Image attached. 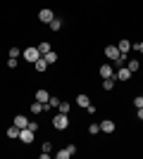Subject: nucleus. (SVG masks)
I'll return each mask as SVG.
<instances>
[{
  "label": "nucleus",
  "mask_w": 143,
  "mask_h": 159,
  "mask_svg": "<svg viewBox=\"0 0 143 159\" xmlns=\"http://www.w3.org/2000/svg\"><path fill=\"white\" fill-rule=\"evenodd\" d=\"M74 152H76V147L74 145H67V147H62L60 152H57V159H69Z\"/></svg>",
  "instance_id": "423d86ee"
},
{
  "label": "nucleus",
  "mask_w": 143,
  "mask_h": 159,
  "mask_svg": "<svg viewBox=\"0 0 143 159\" xmlns=\"http://www.w3.org/2000/svg\"><path fill=\"white\" fill-rule=\"evenodd\" d=\"M76 105H79V107H83V109H86V107L91 105V100H88V95H76Z\"/></svg>",
  "instance_id": "ddd939ff"
},
{
  "label": "nucleus",
  "mask_w": 143,
  "mask_h": 159,
  "mask_svg": "<svg viewBox=\"0 0 143 159\" xmlns=\"http://www.w3.org/2000/svg\"><path fill=\"white\" fill-rule=\"evenodd\" d=\"M57 109H60L62 114H69V109H72V105H69V102H60V107H57Z\"/></svg>",
  "instance_id": "4be33fe9"
},
{
  "label": "nucleus",
  "mask_w": 143,
  "mask_h": 159,
  "mask_svg": "<svg viewBox=\"0 0 143 159\" xmlns=\"http://www.w3.org/2000/svg\"><path fill=\"white\" fill-rule=\"evenodd\" d=\"M53 126L55 128H57V131H64V128H67L69 126V116H67V114H55V116H53Z\"/></svg>",
  "instance_id": "f257e3e1"
},
{
  "label": "nucleus",
  "mask_w": 143,
  "mask_h": 159,
  "mask_svg": "<svg viewBox=\"0 0 143 159\" xmlns=\"http://www.w3.org/2000/svg\"><path fill=\"white\" fill-rule=\"evenodd\" d=\"M134 105H136V109H138V107H143V95H138V98H134Z\"/></svg>",
  "instance_id": "a878e982"
},
{
  "label": "nucleus",
  "mask_w": 143,
  "mask_h": 159,
  "mask_svg": "<svg viewBox=\"0 0 143 159\" xmlns=\"http://www.w3.org/2000/svg\"><path fill=\"white\" fill-rule=\"evenodd\" d=\"M129 69L131 71H138V69H141V62L138 60H129Z\"/></svg>",
  "instance_id": "5701e85b"
},
{
  "label": "nucleus",
  "mask_w": 143,
  "mask_h": 159,
  "mask_svg": "<svg viewBox=\"0 0 143 159\" xmlns=\"http://www.w3.org/2000/svg\"><path fill=\"white\" fill-rule=\"evenodd\" d=\"M102 90H115V79H102Z\"/></svg>",
  "instance_id": "dca6fc26"
},
{
  "label": "nucleus",
  "mask_w": 143,
  "mask_h": 159,
  "mask_svg": "<svg viewBox=\"0 0 143 159\" xmlns=\"http://www.w3.org/2000/svg\"><path fill=\"white\" fill-rule=\"evenodd\" d=\"M26 128H31V131H38V124H36V121H29V124H26Z\"/></svg>",
  "instance_id": "bb28decb"
},
{
  "label": "nucleus",
  "mask_w": 143,
  "mask_h": 159,
  "mask_svg": "<svg viewBox=\"0 0 143 159\" xmlns=\"http://www.w3.org/2000/svg\"><path fill=\"white\" fill-rule=\"evenodd\" d=\"M98 74H100L102 79H115V69H112L110 64H102L100 69H98Z\"/></svg>",
  "instance_id": "0eeeda50"
},
{
  "label": "nucleus",
  "mask_w": 143,
  "mask_h": 159,
  "mask_svg": "<svg viewBox=\"0 0 143 159\" xmlns=\"http://www.w3.org/2000/svg\"><path fill=\"white\" fill-rule=\"evenodd\" d=\"M21 57H24V60H26V62H31V64H34L36 60H41L43 55L38 52V48H26V50L21 52Z\"/></svg>",
  "instance_id": "f03ea898"
},
{
  "label": "nucleus",
  "mask_w": 143,
  "mask_h": 159,
  "mask_svg": "<svg viewBox=\"0 0 143 159\" xmlns=\"http://www.w3.org/2000/svg\"><path fill=\"white\" fill-rule=\"evenodd\" d=\"M117 48H119V52H122V55H126V52L131 50V43H129L126 38H122L119 43H117Z\"/></svg>",
  "instance_id": "9b49d317"
},
{
  "label": "nucleus",
  "mask_w": 143,
  "mask_h": 159,
  "mask_svg": "<svg viewBox=\"0 0 143 159\" xmlns=\"http://www.w3.org/2000/svg\"><path fill=\"white\" fill-rule=\"evenodd\" d=\"M48 26H50V31H60V29H62V19H57V17H55Z\"/></svg>",
  "instance_id": "aec40b11"
},
{
  "label": "nucleus",
  "mask_w": 143,
  "mask_h": 159,
  "mask_svg": "<svg viewBox=\"0 0 143 159\" xmlns=\"http://www.w3.org/2000/svg\"><path fill=\"white\" fill-rule=\"evenodd\" d=\"M34 66H36V71H45V69H48L50 64H48V62L41 57V60H36V62H34Z\"/></svg>",
  "instance_id": "2eb2a0df"
},
{
  "label": "nucleus",
  "mask_w": 143,
  "mask_h": 159,
  "mask_svg": "<svg viewBox=\"0 0 143 159\" xmlns=\"http://www.w3.org/2000/svg\"><path fill=\"white\" fill-rule=\"evenodd\" d=\"M5 135H7V138H12V140H14V138H19V128H17V126H10Z\"/></svg>",
  "instance_id": "a211bd4d"
},
{
  "label": "nucleus",
  "mask_w": 143,
  "mask_h": 159,
  "mask_svg": "<svg viewBox=\"0 0 143 159\" xmlns=\"http://www.w3.org/2000/svg\"><path fill=\"white\" fill-rule=\"evenodd\" d=\"M50 50H53V48H50V43H48V40H43V43H38V52H41V55L50 52Z\"/></svg>",
  "instance_id": "6ab92c4d"
},
{
  "label": "nucleus",
  "mask_w": 143,
  "mask_h": 159,
  "mask_svg": "<svg viewBox=\"0 0 143 159\" xmlns=\"http://www.w3.org/2000/svg\"><path fill=\"white\" fill-rule=\"evenodd\" d=\"M131 74H134V71H131L129 66H119V69L115 71V79H117V81H129Z\"/></svg>",
  "instance_id": "20e7f679"
},
{
  "label": "nucleus",
  "mask_w": 143,
  "mask_h": 159,
  "mask_svg": "<svg viewBox=\"0 0 143 159\" xmlns=\"http://www.w3.org/2000/svg\"><path fill=\"white\" fill-rule=\"evenodd\" d=\"M131 48H134L136 52H141V55H143V43H136V45H131Z\"/></svg>",
  "instance_id": "c85d7f7f"
},
{
  "label": "nucleus",
  "mask_w": 143,
  "mask_h": 159,
  "mask_svg": "<svg viewBox=\"0 0 143 159\" xmlns=\"http://www.w3.org/2000/svg\"><path fill=\"white\" fill-rule=\"evenodd\" d=\"M60 102H62V100H60V98H55V95H50V100H48V105L53 107V109H55V107H60Z\"/></svg>",
  "instance_id": "412c9836"
},
{
  "label": "nucleus",
  "mask_w": 143,
  "mask_h": 159,
  "mask_svg": "<svg viewBox=\"0 0 143 159\" xmlns=\"http://www.w3.org/2000/svg\"><path fill=\"white\" fill-rule=\"evenodd\" d=\"M7 66H10V69H17V57H10V60H7Z\"/></svg>",
  "instance_id": "393cba45"
},
{
  "label": "nucleus",
  "mask_w": 143,
  "mask_h": 159,
  "mask_svg": "<svg viewBox=\"0 0 143 159\" xmlns=\"http://www.w3.org/2000/svg\"><path fill=\"white\" fill-rule=\"evenodd\" d=\"M88 133H91V135L100 133V124H91V126H88Z\"/></svg>",
  "instance_id": "b1692460"
},
{
  "label": "nucleus",
  "mask_w": 143,
  "mask_h": 159,
  "mask_svg": "<svg viewBox=\"0 0 143 159\" xmlns=\"http://www.w3.org/2000/svg\"><path fill=\"white\" fill-rule=\"evenodd\" d=\"M36 100H38V102H48V100H50V93H48L45 88H41V90H36V95H34Z\"/></svg>",
  "instance_id": "9d476101"
},
{
  "label": "nucleus",
  "mask_w": 143,
  "mask_h": 159,
  "mask_svg": "<svg viewBox=\"0 0 143 159\" xmlns=\"http://www.w3.org/2000/svg\"><path fill=\"white\" fill-rule=\"evenodd\" d=\"M41 112H43V102L34 100V102H31V114H41Z\"/></svg>",
  "instance_id": "f3484780"
},
{
  "label": "nucleus",
  "mask_w": 143,
  "mask_h": 159,
  "mask_svg": "<svg viewBox=\"0 0 143 159\" xmlns=\"http://www.w3.org/2000/svg\"><path fill=\"white\" fill-rule=\"evenodd\" d=\"M19 55H21V52L17 50V48H10V57H19Z\"/></svg>",
  "instance_id": "cd10ccee"
},
{
  "label": "nucleus",
  "mask_w": 143,
  "mask_h": 159,
  "mask_svg": "<svg viewBox=\"0 0 143 159\" xmlns=\"http://www.w3.org/2000/svg\"><path fill=\"white\" fill-rule=\"evenodd\" d=\"M115 121H110V119H105V121H100V131L102 133H112V131H115Z\"/></svg>",
  "instance_id": "1a4fd4ad"
},
{
  "label": "nucleus",
  "mask_w": 143,
  "mask_h": 159,
  "mask_svg": "<svg viewBox=\"0 0 143 159\" xmlns=\"http://www.w3.org/2000/svg\"><path fill=\"white\" fill-rule=\"evenodd\" d=\"M34 138H36V133L31 131V128H21V131H19V140L24 143V145H31Z\"/></svg>",
  "instance_id": "7ed1b4c3"
},
{
  "label": "nucleus",
  "mask_w": 143,
  "mask_h": 159,
  "mask_svg": "<svg viewBox=\"0 0 143 159\" xmlns=\"http://www.w3.org/2000/svg\"><path fill=\"white\" fill-rule=\"evenodd\" d=\"M119 55H122V52H119V48H117V45H107V48H105V57H110L112 62H115Z\"/></svg>",
  "instance_id": "6e6552de"
},
{
  "label": "nucleus",
  "mask_w": 143,
  "mask_h": 159,
  "mask_svg": "<svg viewBox=\"0 0 143 159\" xmlns=\"http://www.w3.org/2000/svg\"><path fill=\"white\" fill-rule=\"evenodd\" d=\"M136 116H138V119L143 121V107H138V112H136Z\"/></svg>",
  "instance_id": "c756f323"
},
{
  "label": "nucleus",
  "mask_w": 143,
  "mask_h": 159,
  "mask_svg": "<svg viewBox=\"0 0 143 159\" xmlns=\"http://www.w3.org/2000/svg\"><path fill=\"white\" fill-rule=\"evenodd\" d=\"M26 124H29L26 116H21V114H19V116H14V126L19 128V131H21V128H26Z\"/></svg>",
  "instance_id": "f8f14e48"
},
{
  "label": "nucleus",
  "mask_w": 143,
  "mask_h": 159,
  "mask_svg": "<svg viewBox=\"0 0 143 159\" xmlns=\"http://www.w3.org/2000/svg\"><path fill=\"white\" fill-rule=\"evenodd\" d=\"M43 60H45L48 64H55V62H57V52H55V50H50V52L43 55Z\"/></svg>",
  "instance_id": "4468645a"
},
{
  "label": "nucleus",
  "mask_w": 143,
  "mask_h": 159,
  "mask_svg": "<svg viewBox=\"0 0 143 159\" xmlns=\"http://www.w3.org/2000/svg\"><path fill=\"white\" fill-rule=\"evenodd\" d=\"M38 19H41L43 24H50V21L55 19V14H53V10H48V7H45V10H41V12H38Z\"/></svg>",
  "instance_id": "39448f33"
}]
</instances>
